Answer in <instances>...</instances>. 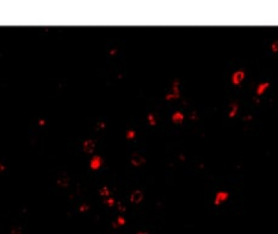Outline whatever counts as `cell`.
Masks as SVG:
<instances>
[{
  "label": "cell",
  "instance_id": "13",
  "mask_svg": "<svg viewBox=\"0 0 278 234\" xmlns=\"http://www.w3.org/2000/svg\"><path fill=\"white\" fill-rule=\"evenodd\" d=\"M270 50L273 53H278V40H274L271 44H270Z\"/></svg>",
  "mask_w": 278,
  "mask_h": 234
},
{
  "label": "cell",
  "instance_id": "8",
  "mask_svg": "<svg viewBox=\"0 0 278 234\" xmlns=\"http://www.w3.org/2000/svg\"><path fill=\"white\" fill-rule=\"evenodd\" d=\"M267 89H270V81L262 82V83H259V85L256 86L255 95H256V97H262V95L265 94V91L267 90Z\"/></svg>",
  "mask_w": 278,
  "mask_h": 234
},
{
  "label": "cell",
  "instance_id": "3",
  "mask_svg": "<svg viewBox=\"0 0 278 234\" xmlns=\"http://www.w3.org/2000/svg\"><path fill=\"white\" fill-rule=\"evenodd\" d=\"M101 166H102V158L100 157L98 154H94L90 159V169L93 171H97L101 169Z\"/></svg>",
  "mask_w": 278,
  "mask_h": 234
},
{
  "label": "cell",
  "instance_id": "5",
  "mask_svg": "<svg viewBox=\"0 0 278 234\" xmlns=\"http://www.w3.org/2000/svg\"><path fill=\"white\" fill-rule=\"evenodd\" d=\"M143 198H145L143 192H142L140 189H135L130 196V202H131V204H139V203L143 202Z\"/></svg>",
  "mask_w": 278,
  "mask_h": 234
},
{
  "label": "cell",
  "instance_id": "1",
  "mask_svg": "<svg viewBox=\"0 0 278 234\" xmlns=\"http://www.w3.org/2000/svg\"><path fill=\"white\" fill-rule=\"evenodd\" d=\"M56 184H57L60 188H67V187H70V184H71V178H70V176H68L67 173L62 171V173H59L57 177H56Z\"/></svg>",
  "mask_w": 278,
  "mask_h": 234
},
{
  "label": "cell",
  "instance_id": "9",
  "mask_svg": "<svg viewBox=\"0 0 278 234\" xmlns=\"http://www.w3.org/2000/svg\"><path fill=\"white\" fill-rule=\"evenodd\" d=\"M185 120V113L181 112V110H177L172 114V121L175 124H181V123Z\"/></svg>",
  "mask_w": 278,
  "mask_h": 234
},
{
  "label": "cell",
  "instance_id": "10",
  "mask_svg": "<svg viewBox=\"0 0 278 234\" xmlns=\"http://www.w3.org/2000/svg\"><path fill=\"white\" fill-rule=\"evenodd\" d=\"M98 193H100V196L102 199H108V198H111V189L108 188L106 185H104V187H101L100 188V191H98Z\"/></svg>",
  "mask_w": 278,
  "mask_h": 234
},
{
  "label": "cell",
  "instance_id": "4",
  "mask_svg": "<svg viewBox=\"0 0 278 234\" xmlns=\"http://www.w3.org/2000/svg\"><path fill=\"white\" fill-rule=\"evenodd\" d=\"M146 163V158L142 155V154L139 153H134L132 155H131V165L135 167L138 166H142V165H145Z\"/></svg>",
  "mask_w": 278,
  "mask_h": 234
},
{
  "label": "cell",
  "instance_id": "6",
  "mask_svg": "<svg viewBox=\"0 0 278 234\" xmlns=\"http://www.w3.org/2000/svg\"><path fill=\"white\" fill-rule=\"evenodd\" d=\"M229 199V192H225V191H220V192H217V195H215V199H214V206H221V204H224L225 202H228Z\"/></svg>",
  "mask_w": 278,
  "mask_h": 234
},
{
  "label": "cell",
  "instance_id": "14",
  "mask_svg": "<svg viewBox=\"0 0 278 234\" xmlns=\"http://www.w3.org/2000/svg\"><path fill=\"white\" fill-rule=\"evenodd\" d=\"M126 223V219L123 216H117V225H124Z\"/></svg>",
  "mask_w": 278,
  "mask_h": 234
},
{
  "label": "cell",
  "instance_id": "2",
  "mask_svg": "<svg viewBox=\"0 0 278 234\" xmlns=\"http://www.w3.org/2000/svg\"><path fill=\"white\" fill-rule=\"evenodd\" d=\"M244 79H245V71L239 70V71L233 72V75H232V85L240 86L243 82H244Z\"/></svg>",
  "mask_w": 278,
  "mask_h": 234
},
{
  "label": "cell",
  "instance_id": "11",
  "mask_svg": "<svg viewBox=\"0 0 278 234\" xmlns=\"http://www.w3.org/2000/svg\"><path fill=\"white\" fill-rule=\"evenodd\" d=\"M147 123L150 127H156L157 125V117H156V114L153 112H150L147 114Z\"/></svg>",
  "mask_w": 278,
  "mask_h": 234
},
{
  "label": "cell",
  "instance_id": "7",
  "mask_svg": "<svg viewBox=\"0 0 278 234\" xmlns=\"http://www.w3.org/2000/svg\"><path fill=\"white\" fill-rule=\"evenodd\" d=\"M82 147H83V151H85L86 154H89V155H94L95 153V143L94 140H85L83 142V144H82Z\"/></svg>",
  "mask_w": 278,
  "mask_h": 234
},
{
  "label": "cell",
  "instance_id": "12",
  "mask_svg": "<svg viewBox=\"0 0 278 234\" xmlns=\"http://www.w3.org/2000/svg\"><path fill=\"white\" fill-rule=\"evenodd\" d=\"M135 136H136V132H135V129L130 128V129H127V131H126V138H127L128 140L135 139Z\"/></svg>",
  "mask_w": 278,
  "mask_h": 234
}]
</instances>
